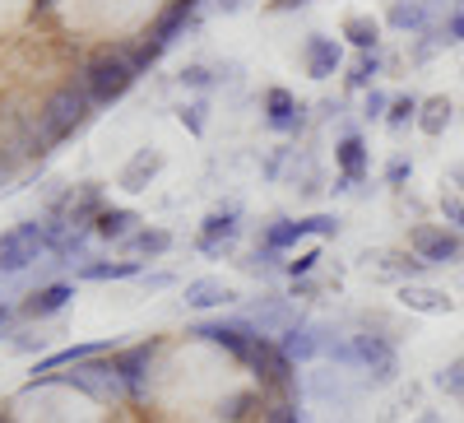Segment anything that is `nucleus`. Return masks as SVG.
Listing matches in <instances>:
<instances>
[{
  "label": "nucleus",
  "mask_w": 464,
  "mask_h": 423,
  "mask_svg": "<svg viewBox=\"0 0 464 423\" xmlns=\"http://www.w3.org/2000/svg\"><path fill=\"white\" fill-rule=\"evenodd\" d=\"M89 112H93V98H89V89L80 84V80H70V84H61V89H52L47 93V103H43V131H47V140L52 144H61V140H70L74 131H80L84 122H89Z\"/></svg>",
  "instance_id": "nucleus-1"
},
{
  "label": "nucleus",
  "mask_w": 464,
  "mask_h": 423,
  "mask_svg": "<svg viewBox=\"0 0 464 423\" xmlns=\"http://www.w3.org/2000/svg\"><path fill=\"white\" fill-rule=\"evenodd\" d=\"M135 80H140V70L130 65V56H126V52H111V47L98 52V56L84 65V74H80V84L89 89L93 103H116V98H126Z\"/></svg>",
  "instance_id": "nucleus-2"
},
{
  "label": "nucleus",
  "mask_w": 464,
  "mask_h": 423,
  "mask_svg": "<svg viewBox=\"0 0 464 423\" xmlns=\"http://www.w3.org/2000/svg\"><path fill=\"white\" fill-rule=\"evenodd\" d=\"M37 256H47V228L37 219L14 223L10 233H0V275H24Z\"/></svg>",
  "instance_id": "nucleus-3"
},
{
  "label": "nucleus",
  "mask_w": 464,
  "mask_h": 423,
  "mask_svg": "<svg viewBox=\"0 0 464 423\" xmlns=\"http://www.w3.org/2000/svg\"><path fill=\"white\" fill-rule=\"evenodd\" d=\"M246 368H251V377L260 381V391H279V396H288V391H293V368H297V363L279 349V339L256 335Z\"/></svg>",
  "instance_id": "nucleus-4"
},
{
  "label": "nucleus",
  "mask_w": 464,
  "mask_h": 423,
  "mask_svg": "<svg viewBox=\"0 0 464 423\" xmlns=\"http://www.w3.org/2000/svg\"><path fill=\"white\" fill-rule=\"evenodd\" d=\"M409 251L422 265H455L464 256V242L441 223H418V228H409Z\"/></svg>",
  "instance_id": "nucleus-5"
},
{
  "label": "nucleus",
  "mask_w": 464,
  "mask_h": 423,
  "mask_svg": "<svg viewBox=\"0 0 464 423\" xmlns=\"http://www.w3.org/2000/svg\"><path fill=\"white\" fill-rule=\"evenodd\" d=\"M348 344H353V368H367L372 381H395L400 354L385 335H348Z\"/></svg>",
  "instance_id": "nucleus-6"
},
{
  "label": "nucleus",
  "mask_w": 464,
  "mask_h": 423,
  "mask_svg": "<svg viewBox=\"0 0 464 423\" xmlns=\"http://www.w3.org/2000/svg\"><path fill=\"white\" fill-rule=\"evenodd\" d=\"M159 349H163L159 339H140V344H126V349H116V354H111V368L121 372L130 400L144 396V381H149V368H153V359H159Z\"/></svg>",
  "instance_id": "nucleus-7"
},
{
  "label": "nucleus",
  "mask_w": 464,
  "mask_h": 423,
  "mask_svg": "<svg viewBox=\"0 0 464 423\" xmlns=\"http://www.w3.org/2000/svg\"><path fill=\"white\" fill-rule=\"evenodd\" d=\"M70 387H84V391H93L98 400H126L130 391H126V381H121V372H116L111 363H98V359H89V363H80L70 377Z\"/></svg>",
  "instance_id": "nucleus-8"
},
{
  "label": "nucleus",
  "mask_w": 464,
  "mask_h": 423,
  "mask_svg": "<svg viewBox=\"0 0 464 423\" xmlns=\"http://www.w3.org/2000/svg\"><path fill=\"white\" fill-rule=\"evenodd\" d=\"M237 214H242L237 205H223V210H214V214L200 223V238H196L200 256H223V251H232V242H237V233H242Z\"/></svg>",
  "instance_id": "nucleus-9"
},
{
  "label": "nucleus",
  "mask_w": 464,
  "mask_h": 423,
  "mask_svg": "<svg viewBox=\"0 0 464 423\" xmlns=\"http://www.w3.org/2000/svg\"><path fill=\"white\" fill-rule=\"evenodd\" d=\"M190 335L218 344V349H227L237 363L251 359V344H256V326H251V321H209V326H196Z\"/></svg>",
  "instance_id": "nucleus-10"
},
{
  "label": "nucleus",
  "mask_w": 464,
  "mask_h": 423,
  "mask_svg": "<svg viewBox=\"0 0 464 423\" xmlns=\"http://www.w3.org/2000/svg\"><path fill=\"white\" fill-rule=\"evenodd\" d=\"M325 344H330V335H325V326H316V321H293V326L279 335V349H284L293 363H312V359H321V354H325Z\"/></svg>",
  "instance_id": "nucleus-11"
},
{
  "label": "nucleus",
  "mask_w": 464,
  "mask_h": 423,
  "mask_svg": "<svg viewBox=\"0 0 464 423\" xmlns=\"http://www.w3.org/2000/svg\"><path fill=\"white\" fill-rule=\"evenodd\" d=\"M334 168H339L334 191H348L353 182H362V177H367L372 159H367V144H362V135H343V140L334 144Z\"/></svg>",
  "instance_id": "nucleus-12"
},
{
  "label": "nucleus",
  "mask_w": 464,
  "mask_h": 423,
  "mask_svg": "<svg viewBox=\"0 0 464 423\" xmlns=\"http://www.w3.org/2000/svg\"><path fill=\"white\" fill-rule=\"evenodd\" d=\"M181 302L190 307V312H214V307H227V302H237V289L223 284V280H190L181 289Z\"/></svg>",
  "instance_id": "nucleus-13"
},
{
  "label": "nucleus",
  "mask_w": 464,
  "mask_h": 423,
  "mask_svg": "<svg viewBox=\"0 0 464 423\" xmlns=\"http://www.w3.org/2000/svg\"><path fill=\"white\" fill-rule=\"evenodd\" d=\"M172 233L168 228H135V233L121 242V256L126 261H159V256H168L172 251Z\"/></svg>",
  "instance_id": "nucleus-14"
},
{
  "label": "nucleus",
  "mask_w": 464,
  "mask_h": 423,
  "mask_svg": "<svg viewBox=\"0 0 464 423\" xmlns=\"http://www.w3.org/2000/svg\"><path fill=\"white\" fill-rule=\"evenodd\" d=\"M102 349H107V344H70V349H56V354H47V359L33 363V381H52L56 368H80V363L98 359Z\"/></svg>",
  "instance_id": "nucleus-15"
},
{
  "label": "nucleus",
  "mask_w": 464,
  "mask_h": 423,
  "mask_svg": "<svg viewBox=\"0 0 464 423\" xmlns=\"http://www.w3.org/2000/svg\"><path fill=\"white\" fill-rule=\"evenodd\" d=\"M302 112H306V107H302L288 89H269V93H265V122L275 126V131H302V122H306Z\"/></svg>",
  "instance_id": "nucleus-16"
},
{
  "label": "nucleus",
  "mask_w": 464,
  "mask_h": 423,
  "mask_svg": "<svg viewBox=\"0 0 464 423\" xmlns=\"http://www.w3.org/2000/svg\"><path fill=\"white\" fill-rule=\"evenodd\" d=\"M339 61H343V47L334 37H325V33L306 37V74H312V80H330L339 70Z\"/></svg>",
  "instance_id": "nucleus-17"
},
{
  "label": "nucleus",
  "mask_w": 464,
  "mask_h": 423,
  "mask_svg": "<svg viewBox=\"0 0 464 423\" xmlns=\"http://www.w3.org/2000/svg\"><path fill=\"white\" fill-rule=\"evenodd\" d=\"M163 172V149H135L121 168V191H149V182Z\"/></svg>",
  "instance_id": "nucleus-18"
},
{
  "label": "nucleus",
  "mask_w": 464,
  "mask_h": 423,
  "mask_svg": "<svg viewBox=\"0 0 464 423\" xmlns=\"http://www.w3.org/2000/svg\"><path fill=\"white\" fill-rule=\"evenodd\" d=\"M302 238H316V223H312V219H275V223L265 228L260 247H275V251L284 256V251H293Z\"/></svg>",
  "instance_id": "nucleus-19"
},
{
  "label": "nucleus",
  "mask_w": 464,
  "mask_h": 423,
  "mask_svg": "<svg viewBox=\"0 0 464 423\" xmlns=\"http://www.w3.org/2000/svg\"><path fill=\"white\" fill-rule=\"evenodd\" d=\"M74 298V284H65V280H56V284H43L37 293H28V302H24V317H33V321H47V317H56L61 307Z\"/></svg>",
  "instance_id": "nucleus-20"
},
{
  "label": "nucleus",
  "mask_w": 464,
  "mask_h": 423,
  "mask_svg": "<svg viewBox=\"0 0 464 423\" xmlns=\"http://www.w3.org/2000/svg\"><path fill=\"white\" fill-rule=\"evenodd\" d=\"M135 228H140V214H135V210H126V205H107V210L98 214V223H93V238L121 247V242L135 233Z\"/></svg>",
  "instance_id": "nucleus-21"
},
{
  "label": "nucleus",
  "mask_w": 464,
  "mask_h": 423,
  "mask_svg": "<svg viewBox=\"0 0 464 423\" xmlns=\"http://www.w3.org/2000/svg\"><path fill=\"white\" fill-rule=\"evenodd\" d=\"M400 302L409 307V312H428V317H446L455 298L441 293V289H428V284H400Z\"/></svg>",
  "instance_id": "nucleus-22"
},
{
  "label": "nucleus",
  "mask_w": 464,
  "mask_h": 423,
  "mask_svg": "<svg viewBox=\"0 0 464 423\" xmlns=\"http://www.w3.org/2000/svg\"><path fill=\"white\" fill-rule=\"evenodd\" d=\"M144 275V261H89L84 271H80V280H89V284H107V280H140Z\"/></svg>",
  "instance_id": "nucleus-23"
},
{
  "label": "nucleus",
  "mask_w": 464,
  "mask_h": 423,
  "mask_svg": "<svg viewBox=\"0 0 464 423\" xmlns=\"http://www.w3.org/2000/svg\"><path fill=\"white\" fill-rule=\"evenodd\" d=\"M196 5H200V0H172V5L159 15V24H153V33H149V37H153V43H163V47H168L172 37L186 28V19L196 15Z\"/></svg>",
  "instance_id": "nucleus-24"
},
{
  "label": "nucleus",
  "mask_w": 464,
  "mask_h": 423,
  "mask_svg": "<svg viewBox=\"0 0 464 423\" xmlns=\"http://www.w3.org/2000/svg\"><path fill=\"white\" fill-rule=\"evenodd\" d=\"M450 112H455V107H450V98H446V93L422 98V107H418V131H422V135H432V140H437V135H446Z\"/></svg>",
  "instance_id": "nucleus-25"
},
{
  "label": "nucleus",
  "mask_w": 464,
  "mask_h": 423,
  "mask_svg": "<svg viewBox=\"0 0 464 423\" xmlns=\"http://www.w3.org/2000/svg\"><path fill=\"white\" fill-rule=\"evenodd\" d=\"M385 24L400 28V33H418L428 24V5H422V0H395V5L385 10Z\"/></svg>",
  "instance_id": "nucleus-26"
},
{
  "label": "nucleus",
  "mask_w": 464,
  "mask_h": 423,
  "mask_svg": "<svg viewBox=\"0 0 464 423\" xmlns=\"http://www.w3.org/2000/svg\"><path fill=\"white\" fill-rule=\"evenodd\" d=\"M343 37L353 43L358 52H376V37H381V24L372 15H348L343 19Z\"/></svg>",
  "instance_id": "nucleus-27"
},
{
  "label": "nucleus",
  "mask_w": 464,
  "mask_h": 423,
  "mask_svg": "<svg viewBox=\"0 0 464 423\" xmlns=\"http://www.w3.org/2000/svg\"><path fill=\"white\" fill-rule=\"evenodd\" d=\"M256 409V391H237V396H227V400H218V423H242L246 414Z\"/></svg>",
  "instance_id": "nucleus-28"
},
{
  "label": "nucleus",
  "mask_w": 464,
  "mask_h": 423,
  "mask_svg": "<svg viewBox=\"0 0 464 423\" xmlns=\"http://www.w3.org/2000/svg\"><path fill=\"white\" fill-rule=\"evenodd\" d=\"M418 107H422V98H413V93L391 98V112H385V126H391V131H404L409 122H418Z\"/></svg>",
  "instance_id": "nucleus-29"
},
{
  "label": "nucleus",
  "mask_w": 464,
  "mask_h": 423,
  "mask_svg": "<svg viewBox=\"0 0 464 423\" xmlns=\"http://www.w3.org/2000/svg\"><path fill=\"white\" fill-rule=\"evenodd\" d=\"M376 74H381V56H376V52H362L358 65L348 70V89H372Z\"/></svg>",
  "instance_id": "nucleus-30"
},
{
  "label": "nucleus",
  "mask_w": 464,
  "mask_h": 423,
  "mask_svg": "<svg viewBox=\"0 0 464 423\" xmlns=\"http://www.w3.org/2000/svg\"><path fill=\"white\" fill-rule=\"evenodd\" d=\"M177 122L190 131V135H205V126H209V103L205 98H196V103H186L181 112H177Z\"/></svg>",
  "instance_id": "nucleus-31"
},
{
  "label": "nucleus",
  "mask_w": 464,
  "mask_h": 423,
  "mask_svg": "<svg viewBox=\"0 0 464 423\" xmlns=\"http://www.w3.org/2000/svg\"><path fill=\"white\" fill-rule=\"evenodd\" d=\"M437 387L446 391V396H455V400H464V359H450L441 372H437Z\"/></svg>",
  "instance_id": "nucleus-32"
},
{
  "label": "nucleus",
  "mask_w": 464,
  "mask_h": 423,
  "mask_svg": "<svg viewBox=\"0 0 464 423\" xmlns=\"http://www.w3.org/2000/svg\"><path fill=\"white\" fill-rule=\"evenodd\" d=\"M163 52H168V47H163V43H153V37H149V43H140V47H130L126 56H130V65H135V70L144 74V70H149L153 61H159Z\"/></svg>",
  "instance_id": "nucleus-33"
},
{
  "label": "nucleus",
  "mask_w": 464,
  "mask_h": 423,
  "mask_svg": "<svg viewBox=\"0 0 464 423\" xmlns=\"http://www.w3.org/2000/svg\"><path fill=\"white\" fill-rule=\"evenodd\" d=\"M316 261H321V251H302L297 261H284V275L288 280H306V275L316 271Z\"/></svg>",
  "instance_id": "nucleus-34"
},
{
  "label": "nucleus",
  "mask_w": 464,
  "mask_h": 423,
  "mask_svg": "<svg viewBox=\"0 0 464 423\" xmlns=\"http://www.w3.org/2000/svg\"><path fill=\"white\" fill-rule=\"evenodd\" d=\"M265 423H302V409L293 400H275L265 409Z\"/></svg>",
  "instance_id": "nucleus-35"
},
{
  "label": "nucleus",
  "mask_w": 464,
  "mask_h": 423,
  "mask_svg": "<svg viewBox=\"0 0 464 423\" xmlns=\"http://www.w3.org/2000/svg\"><path fill=\"white\" fill-rule=\"evenodd\" d=\"M181 84H186V89H209L214 74H209V65H186V70H181Z\"/></svg>",
  "instance_id": "nucleus-36"
},
{
  "label": "nucleus",
  "mask_w": 464,
  "mask_h": 423,
  "mask_svg": "<svg viewBox=\"0 0 464 423\" xmlns=\"http://www.w3.org/2000/svg\"><path fill=\"white\" fill-rule=\"evenodd\" d=\"M391 112V98H385L381 89H367V103H362V117L372 122V117H385Z\"/></svg>",
  "instance_id": "nucleus-37"
},
{
  "label": "nucleus",
  "mask_w": 464,
  "mask_h": 423,
  "mask_svg": "<svg viewBox=\"0 0 464 423\" xmlns=\"http://www.w3.org/2000/svg\"><path fill=\"white\" fill-rule=\"evenodd\" d=\"M413 177V163L409 159H391V168H385V182H391V186H404Z\"/></svg>",
  "instance_id": "nucleus-38"
},
{
  "label": "nucleus",
  "mask_w": 464,
  "mask_h": 423,
  "mask_svg": "<svg viewBox=\"0 0 464 423\" xmlns=\"http://www.w3.org/2000/svg\"><path fill=\"white\" fill-rule=\"evenodd\" d=\"M140 284H144L149 293H163V289H172L177 280H172V271H153V275H140Z\"/></svg>",
  "instance_id": "nucleus-39"
},
{
  "label": "nucleus",
  "mask_w": 464,
  "mask_h": 423,
  "mask_svg": "<svg viewBox=\"0 0 464 423\" xmlns=\"http://www.w3.org/2000/svg\"><path fill=\"white\" fill-rule=\"evenodd\" d=\"M441 214H446L455 228H464V201H459V196H441Z\"/></svg>",
  "instance_id": "nucleus-40"
},
{
  "label": "nucleus",
  "mask_w": 464,
  "mask_h": 423,
  "mask_svg": "<svg viewBox=\"0 0 464 423\" xmlns=\"http://www.w3.org/2000/svg\"><path fill=\"white\" fill-rule=\"evenodd\" d=\"M14 349H19V354H33V349H47V335H19V339H14Z\"/></svg>",
  "instance_id": "nucleus-41"
},
{
  "label": "nucleus",
  "mask_w": 464,
  "mask_h": 423,
  "mask_svg": "<svg viewBox=\"0 0 464 423\" xmlns=\"http://www.w3.org/2000/svg\"><path fill=\"white\" fill-rule=\"evenodd\" d=\"M446 177H450V186L464 196V163H450V168H446Z\"/></svg>",
  "instance_id": "nucleus-42"
},
{
  "label": "nucleus",
  "mask_w": 464,
  "mask_h": 423,
  "mask_svg": "<svg viewBox=\"0 0 464 423\" xmlns=\"http://www.w3.org/2000/svg\"><path fill=\"white\" fill-rule=\"evenodd\" d=\"M450 37H455V43H464V10L459 15H450V28H446Z\"/></svg>",
  "instance_id": "nucleus-43"
},
{
  "label": "nucleus",
  "mask_w": 464,
  "mask_h": 423,
  "mask_svg": "<svg viewBox=\"0 0 464 423\" xmlns=\"http://www.w3.org/2000/svg\"><path fill=\"white\" fill-rule=\"evenodd\" d=\"M275 10H297V5H306V0H269Z\"/></svg>",
  "instance_id": "nucleus-44"
},
{
  "label": "nucleus",
  "mask_w": 464,
  "mask_h": 423,
  "mask_svg": "<svg viewBox=\"0 0 464 423\" xmlns=\"http://www.w3.org/2000/svg\"><path fill=\"white\" fill-rule=\"evenodd\" d=\"M218 10H223V15H237V10H242V0H218Z\"/></svg>",
  "instance_id": "nucleus-45"
},
{
  "label": "nucleus",
  "mask_w": 464,
  "mask_h": 423,
  "mask_svg": "<svg viewBox=\"0 0 464 423\" xmlns=\"http://www.w3.org/2000/svg\"><path fill=\"white\" fill-rule=\"evenodd\" d=\"M10 172H14V168L5 163V153H0V186H5V182H10Z\"/></svg>",
  "instance_id": "nucleus-46"
},
{
  "label": "nucleus",
  "mask_w": 464,
  "mask_h": 423,
  "mask_svg": "<svg viewBox=\"0 0 464 423\" xmlns=\"http://www.w3.org/2000/svg\"><path fill=\"white\" fill-rule=\"evenodd\" d=\"M56 0H33V15H43V10H52Z\"/></svg>",
  "instance_id": "nucleus-47"
},
{
  "label": "nucleus",
  "mask_w": 464,
  "mask_h": 423,
  "mask_svg": "<svg viewBox=\"0 0 464 423\" xmlns=\"http://www.w3.org/2000/svg\"><path fill=\"white\" fill-rule=\"evenodd\" d=\"M418 423H441V414H432V409H428V414H418Z\"/></svg>",
  "instance_id": "nucleus-48"
},
{
  "label": "nucleus",
  "mask_w": 464,
  "mask_h": 423,
  "mask_svg": "<svg viewBox=\"0 0 464 423\" xmlns=\"http://www.w3.org/2000/svg\"><path fill=\"white\" fill-rule=\"evenodd\" d=\"M5 317H10V302H0V326H5Z\"/></svg>",
  "instance_id": "nucleus-49"
},
{
  "label": "nucleus",
  "mask_w": 464,
  "mask_h": 423,
  "mask_svg": "<svg viewBox=\"0 0 464 423\" xmlns=\"http://www.w3.org/2000/svg\"><path fill=\"white\" fill-rule=\"evenodd\" d=\"M0 423H10V418H5V414H0Z\"/></svg>",
  "instance_id": "nucleus-50"
}]
</instances>
